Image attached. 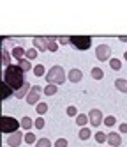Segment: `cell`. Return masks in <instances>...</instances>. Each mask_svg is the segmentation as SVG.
<instances>
[{"mask_svg": "<svg viewBox=\"0 0 127 147\" xmlns=\"http://www.w3.org/2000/svg\"><path fill=\"white\" fill-rule=\"evenodd\" d=\"M88 115H85V113H78V117H76V124L81 126V128H87V124H88Z\"/></svg>", "mask_w": 127, "mask_h": 147, "instance_id": "ffe728a7", "label": "cell"}, {"mask_svg": "<svg viewBox=\"0 0 127 147\" xmlns=\"http://www.w3.org/2000/svg\"><path fill=\"white\" fill-rule=\"evenodd\" d=\"M58 50V39L57 37H48V51H55Z\"/></svg>", "mask_w": 127, "mask_h": 147, "instance_id": "d6986e66", "label": "cell"}, {"mask_svg": "<svg viewBox=\"0 0 127 147\" xmlns=\"http://www.w3.org/2000/svg\"><path fill=\"white\" fill-rule=\"evenodd\" d=\"M71 45L76 50H88L92 46V37L90 36H71Z\"/></svg>", "mask_w": 127, "mask_h": 147, "instance_id": "277c9868", "label": "cell"}, {"mask_svg": "<svg viewBox=\"0 0 127 147\" xmlns=\"http://www.w3.org/2000/svg\"><path fill=\"white\" fill-rule=\"evenodd\" d=\"M66 113L69 115V117H78V108L76 107H67Z\"/></svg>", "mask_w": 127, "mask_h": 147, "instance_id": "1f68e13d", "label": "cell"}, {"mask_svg": "<svg viewBox=\"0 0 127 147\" xmlns=\"http://www.w3.org/2000/svg\"><path fill=\"white\" fill-rule=\"evenodd\" d=\"M32 71H34V75L35 76H46V69H44V66H42V64H37V66H34V69H32Z\"/></svg>", "mask_w": 127, "mask_h": 147, "instance_id": "484cf974", "label": "cell"}, {"mask_svg": "<svg viewBox=\"0 0 127 147\" xmlns=\"http://www.w3.org/2000/svg\"><path fill=\"white\" fill-rule=\"evenodd\" d=\"M115 87H116V90L127 94V80L125 78H116L115 80Z\"/></svg>", "mask_w": 127, "mask_h": 147, "instance_id": "9a60e30c", "label": "cell"}, {"mask_svg": "<svg viewBox=\"0 0 127 147\" xmlns=\"http://www.w3.org/2000/svg\"><path fill=\"white\" fill-rule=\"evenodd\" d=\"M18 66L23 69L25 73H27V71H30V69H34V67H32V62H30L27 57H25V59H21V60H18Z\"/></svg>", "mask_w": 127, "mask_h": 147, "instance_id": "44dd1931", "label": "cell"}, {"mask_svg": "<svg viewBox=\"0 0 127 147\" xmlns=\"http://www.w3.org/2000/svg\"><path fill=\"white\" fill-rule=\"evenodd\" d=\"M35 147H51V140L49 138H39L35 142Z\"/></svg>", "mask_w": 127, "mask_h": 147, "instance_id": "4dcf8cb0", "label": "cell"}, {"mask_svg": "<svg viewBox=\"0 0 127 147\" xmlns=\"http://www.w3.org/2000/svg\"><path fill=\"white\" fill-rule=\"evenodd\" d=\"M57 92H58V85H55V83H46V87H44L46 96H55Z\"/></svg>", "mask_w": 127, "mask_h": 147, "instance_id": "e0dca14e", "label": "cell"}, {"mask_svg": "<svg viewBox=\"0 0 127 147\" xmlns=\"http://www.w3.org/2000/svg\"><path fill=\"white\" fill-rule=\"evenodd\" d=\"M21 128V122L14 117H11V115H2V126H0V129H2V133L5 135H11L14 133Z\"/></svg>", "mask_w": 127, "mask_h": 147, "instance_id": "3957f363", "label": "cell"}, {"mask_svg": "<svg viewBox=\"0 0 127 147\" xmlns=\"http://www.w3.org/2000/svg\"><path fill=\"white\" fill-rule=\"evenodd\" d=\"M110 67L113 71H120L122 69V60L120 59H110Z\"/></svg>", "mask_w": 127, "mask_h": 147, "instance_id": "d4e9b609", "label": "cell"}, {"mask_svg": "<svg viewBox=\"0 0 127 147\" xmlns=\"http://www.w3.org/2000/svg\"><path fill=\"white\" fill-rule=\"evenodd\" d=\"M69 145V140L67 138H58L55 140V147H67Z\"/></svg>", "mask_w": 127, "mask_h": 147, "instance_id": "e575fe53", "label": "cell"}, {"mask_svg": "<svg viewBox=\"0 0 127 147\" xmlns=\"http://www.w3.org/2000/svg\"><path fill=\"white\" fill-rule=\"evenodd\" d=\"M108 145L110 147H118V145H122V136H120V133H115V131L108 133Z\"/></svg>", "mask_w": 127, "mask_h": 147, "instance_id": "30bf717a", "label": "cell"}, {"mask_svg": "<svg viewBox=\"0 0 127 147\" xmlns=\"http://www.w3.org/2000/svg\"><path fill=\"white\" fill-rule=\"evenodd\" d=\"M30 90H32V85H30L28 82H25V85L14 92V98H18V99H25V98L28 96V92H30Z\"/></svg>", "mask_w": 127, "mask_h": 147, "instance_id": "8fae6325", "label": "cell"}, {"mask_svg": "<svg viewBox=\"0 0 127 147\" xmlns=\"http://www.w3.org/2000/svg\"><path fill=\"white\" fill-rule=\"evenodd\" d=\"M25 99H27L28 105H37V103H41V92L30 90V92H28V96H27Z\"/></svg>", "mask_w": 127, "mask_h": 147, "instance_id": "4fadbf2b", "label": "cell"}, {"mask_svg": "<svg viewBox=\"0 0 127 147\" xmlns=\"http://www.w3.org/2000/svg\"><path fill=\"white\" fill-rule=\"evenodd\" d=\"M118 131H120V133H127V122H122V124L118 126Z\"/></svg>", "mask_w": 127, "mask_h": 147, "instance_id": "d590c367", "label": "cell"}, {"mask_svg": "<svg viewBox=\"0 0 127 147\" xmlns=\"http://www.w3.org/2000/svg\"><path fill=\"white\" fill-rule=\"evenodd\" d=\"M32 45H34V48H37L39 51H48V37H34L32 39Z\"/></svg>", "mask_w": 127, "mask_h": 147, "instance_id": "ba28073f", "label": "cell"}, {"mask_svg": "<svg viewBox=\"0 0 127 147\" xmlns=\"http://www.w3.org/2000/svg\"><path fill=\"white\" fill-rule=\"evenodd\" d=\"M67 75L64 71L62 66H53L48 73H46V82L48 83H55V85H60V83H66Z\"/></svg>", "mask_w": 127, "mask_h": 147, "instance_id": "7a4b0ae2", "label": "cell"}, {"mask_svg": "<svg viewBox=\"0 0 127 147\" xmlns=\"http://www.w3.org/2000/svg\"><path fill=\"white\" fill-rule=\"evenodd\" d=\"M94 138L97 144H104V142H108V133H104V131H97L94 135Z\"/></svg>", "mask_w": 127, "mask_h": 147, "instance_id": "603a6c76", "label": "cell"}, {"mask_svg": "<svg viewBox=\"0 0 127 147\" xmlns=\"http://www.w3.org/2000/svg\"><path fill=\"white\" fill-rule=\"evenodd\" d=\"M2 99H7V98H11V96H14V90L13 89H11L9 85H7V83H4V85H2Z\"/></svg>", "mask_w": 127, "mask_h": 147, "instance_id": "cb8c5ba5", "label": "cell"}, {"mask_svg": "<svg viewBox=\"0 0 127 147\" xmlns=\"http://www.w3.org/2000/svg\"><path fill=\"white\" fill-rule=\"evenodd\" d=\"M35 112H37L39 117H42V115H44V113L48 112V103H44V101L37 103V105H35Z\"/></svg>", "mask_w": 127, "mask_h": 147, "instance_id": "ac0fdd59", "label": "cell"}, {"mask_svg": "<svg viewBox=\"0 0 127 147\" xmlns=\"http://www.w3.org/2000/svg\"><path fill=\"white\" fill-rule=\"evenodd\" d=\"M21 142H25V135L21 133L19 129L14 131V133H11V135H7V138H5V144L9 147H18Z\"/></svg>", "mask_w": 127, "mask_h": 147, "instance_id": "8992f818", "label": "cell"}, {"mask_svg": "<svg viewBox=\"0 0 127 147\" xmlns=\"http://www.w3.org/2000/svg\"><path fill=\"white\" fill-rule=\"evenodd\" d=\"M124 59H125V60H127V51H125V53H124Z\"/></svg>", "mask_w": 127, "mask_h": 147, "instance_id": "f35d334b", "label": "cell"}, {"mask_svg": "<svg viewBox=\"0 0 127 147\" xmlns=\"http://www.w3.org/2000/svg\"><path fill=\"white\" fill-rule=\"evenodd\" d=\"M108 147H110V145H108Z\"/></svg>", "mask_w": 127, "mask_h": 147, "instance_id": "ab89813d", "label": "cell"}, {"mask_svg": "<svg viewBox=\"0 0 127 147\" xmlns=\"http://www.w3.org/2000/svg\"><path fill=\"white\" fill-rule=\"evenodd\" d=\"M95 57H97V60H101V62H106V60L110 62V59H111V48L108 45H99L97 48H95Z\"/></svg>", "mask_w": 127, "mask_h": 147, "instance_id": "5b68a950", "label": "cell"}, {"mask_svg": "<svg viewBox=\"0 0 127 147\" xmlns=\"http://www.w3.org/2000/svg\"><path fill=\"white\" fill-rule=\"evenodd\" d=\"M19 122H21V129H25V131H30L32 128H35V124H34L35 121L30 119V117H23Z\"/></svg>", "mask_w": 127, "mask_h": 147, "instance_id": "5bb4252c", "label": "cell"}, {"mask_svg": "<svg viewBox=\"0 0 127 147\" xmlns=\"http://www.w3.org/2000/svg\"><path fill=\"white\" fill-rule=\"evenodd\" d=\"M78 136H80V140H88L90 136H92V131H90V128H81L80 129V133H78Z\"/></svg>", "mask_w": 127, "mask_h": 147, "instance_id": "7402d4cb", "label": "cell"}, {"mask_svg": "<svg viewBox=\"0 0 127 147\" xmlns=\"http://www.w3.org/2000/svg\"><path fill=\"white\" fill-rule=\"evenodd\" d=\"M11 55H13V59H16V60H21V59L27 57V50L23 46H14L13 51H11Z\"/></svg>", "mask_w": 127, "mask_h": 147, "instance_id": "7c38bea8", "label": "cell"}, {"mask_svg": "<svg viewBox=\"0 0 127 147\" xmlns=\"http://www.w3.org/2000/svg\"><path fill=\"white\" fill-rule=\"evenodd\" d=\"M57 39H58V45H71V37L67 36H57Z\"/></svg>", "mask_w": 127, "mask_h": 147, "instance_id": "836d02e7", "label": "cell"}, {"mask_svg": "<svg viewBox=\"0 0 127 147\" xmlns=\"http://www.w3.org/2000/svg\"><path fill=\"white\" fill-rule=\"evenodd\" d=\"M37 53H39L37 48H28L27 50V59L28 60H34V59H37Z\"/></svg>", "mask_w": 127, "mask_h": 147, "instance_id": "f546056e", "label": "cell"}, {"mask_svg": "<svg viewBox=\"0 0 127 147\" xmlns=\"http://www.w3.org/2000/svg\"><path fill=\"white\" fill-rule=\"evenodd\" d=\"M102 124L108 126V128H111V126L116 124V117H115V115H108V117H104V122Z\"/></svg>", "mask_w": 127, "mask_h": 147, "instance_id": "f1b7e54d", "label": "cell"}, {"mask_svg": "<svg viewBox=\"0 0 127 147\" xmlns=\"http://www.w3.org/2000/svg\"><path fill=\"white\" fill-rule=\"evenodd\" d=\"M92 78H94V80H102V78H104V71H102L101 67H94V69H92Z\"/></svg>", "mask_w": 127, "mask_h": 147, "instance_id": "4316f807", "label": "cell"}, {"mask_svg": "<svg viewBox=\"0 0 127 147\" xmlns=\"http://www.w3.org/2000/svg\"><path fill=\"white\" fill-rule=\"evenodd\" d=\"M11 59H13V55H11V51H7L5 48H2V66H4V67L11 66Z\"/></svg>", "mask_w": 127, "mask_h": 147, "instance_id": "2e32d148", "label": "cell"}, {"mask_svg": "<svg viewBox=\"0 0 127 147\" xmlns=\"http://www.w3.org/2000/svg\"><path fill=\"white\" fill-rule=\"evenodd\" d=\"M118 41H122V43H127V36H120Z\"/></svg>", "mask_w": 127, "mask_h": 147, "instance_id": "74e56055", "label": "cell"}, {"mask_svg": "<svg viewBox=\"0 0 127 147\" xmlns=\"http://www.w3.org/2000/svg\"><path fill=\"white\" fill-rule=\"evenodd\" d=\"M25 71L21 69L18 64L14 66V64H11V66H7L5 69H4V83H7V85L13 89L14 92L18 90V89H21L25 85Z\"/></svg>", "mask_w": 127, "mask_h": 147, "instance_id": "6da1fadb", "label": "cell"}, {"mask_svg": "<svg viewBox=\"0 0 127 147\" xmlns=\"http://www.w3.org/2000/svg\"><path fill=\"white\" fill-rule=\"evenodd\" d=\"M34 124H35V128H37V129H42V128L46 126V121H44V117H37Z\"/></svg>", "mask_w": 127, "mask_h": 147, "instance_id": "d6a6232c", "label": "cell"}, {"mask_svg": "<svg viewBox=\"0 0 127 147\" xmlns=\"http://www.w3.org/2000/svg\"><path fill=\"white\" fill-rule=\"evenodd\" d=\"M88 121H90V126H101L102 122H104V115H102V112L99 110V108H92L90 112H88Z\"/></svg>", "mask_w": 127, "mask_h": 147, "instance_id": "52a82bcc", "label": "cell"}, {"mask_svg": "<svg viewBox=\"0 0 127 147\" xmlns=\"http://www.w3.org/2000/svg\"><path fill=\"white\" fill-rule=\"evenodd\" d=\"M32 90H35V92H44V89H41V85H32Z\"/></svg>", "mask_w": 127, "mask_h": 147, "instance_id": "8d00e7d4", "label": "cell"}, {"mask_svg": "<svg viewBox=\"0 0 127 147\" xmlns=\"http://www.w3.org/2000/svg\"><path fill=\"white\" fill-rule=\"evenodd\" d=\"M37 140H39V138H37V136L32 133V131H27V133H25V142H27V144H35Z\"/></svg>", "mask_w": 127, "mask_h": 147, "instance_id": "83f0119b", "label": "cell"}, {"mask_svg": "<svg viewBox=\"0 0 127 147\" xmlns=\"http://www.w3.org/2000/svg\"><path fill=\"white\" fill-rule=\"evenodd\" d=\"M67 80H69L71 83H78V82H81V80H83V71H81V69H78V67L69 69Z\"/></svg>", "mask_w": 127, "mask_h": 147, "instance_id": "9c48e42d", "label": "cell"}]
</instances>
